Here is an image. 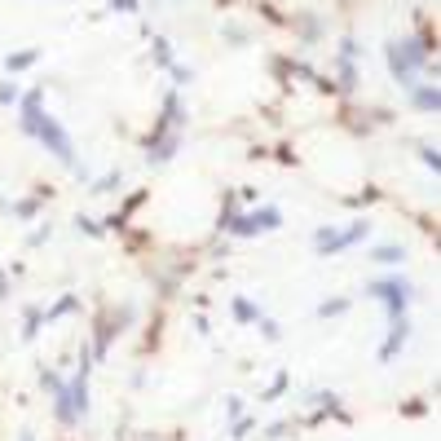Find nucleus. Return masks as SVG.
I'll return each mask as SVG.
<instances>
[{
	"label": "nucleus",
	"instance_id": "423d86ee",
	"mask_svg": "<svg viewBox=\"0 0 441 441\" xmlns=\"http://www.w3.org/2000/svg\"><path fill=\"white\" fill-rule=\"evenodd\" d=\"M282 225V212L278 208H247V212H238V217L230 221V230L225 234H234V238H260V234H273Z\"/></svg>",
	"mask_w": 441,
	"mask_h": 441
},
{
	"label": "nucleus",
	"instance_id": "9b49d317",
	"mask_svg": "<svg viewBox=\"0 0 441 441\" xmlns=\"http://www.w3.org/2000/svg\"><path fill=\"white\" fill-rule=\"evenodd\" d=\"M35 62H40V49H22V53H9L5 57V71H9V75H18V71H27Z\"/></svg>",
	"mask_w": 441,
	"mask_h": 441
},
{
	"label": "nucleus",
	"instance_id": "6e6552de",
	"mask_svg": "<svg viewBox=\"0 0 441 441\" xmlns=\"http://www.w3.org/2000/svg\"><path fill=\"white\" fill-rule=\"evenodd\" d=\"M411 102H415V111H424V115H437V106H441V93H437V80L433 84H411Z\"/></svg>",
	"mask_w": 441,
	"mask_h": 441
},
{
	"label": "nucleus",
	"instance_id": "39448f33",
	"mask_svg": "<svg viewBox=\"0 0 441 441\" xmlns=\"http://www.w3.org/2000/svg\"><path fill=\"white\" fill-rule=\"evenodd\" d=\"M181 141H186V133H181V128H172L168 119L159 115V124H154L150 137H146V163H150V168H163V163H172L177 150H181Z\"/></svg>",
	"mask_w": 441,
	"mask_h": 441
},
{
	"label": "nucleus",
	"instance_id": "6ab92c4d",
	"mask_svg": "<svg viewBox=\"0 0 441 441\" xmlns=\"http://www.w3.org/2000/svg\"><path fill=\"white\" fill-rule=\"evenodd\" d=\"M349 309V300H323L318 305V318H336V314H344Z\"/></svg>",
	"mask_w": 441,
	"mask_h": 441
},
{
	"label": "nucleus",
	"instance_id": "ddd939ff",
	"mask_svg": "<svg viewBox=\"0 0 441 441\" xmlns=\"http://www.w3.org/2000/svg\"><path fill=\"white\" fill-rule=\"evenodd\" d=\"M150 53H154V66H163V71L172 66V44L163 40V35H154V40H150Z\"/></svg>",
	"mask_w": 441,
	"mask_h": 441
},
{
	"label": "nucleus",
	"instance_id": "f257e3e1",
	"mask_svg": "<svg viewBox=\"0 0 441 441\" xmlns=\"http://www.w3.org/2000/svg\"><path fill=\"white\" fill-rule=\"evenodd\" d=\"M18 128H22L27 137L40 141V146L49 150L57 163H66L71 172L89 177V168L75 159V141H71V133H66L62 124H57L49 111H44V89H27V93L18 98Z\"/></svg>",
	"mask_w": 441,
	"mask_h": 441
},
{
	"label": "nucleus",
	"instance_id": "4be33fe9",
	"mask_svg": "<svg viewBox=\"0 0 441 441\" xmlns=\"http://www.w3.org/2000/svg\"><path fill=\"white\" fill-rule=\"evenodd\" d=\"M420 159L433 168V177H437V168H441V154H437V146H420Z\"/></svg>",
	"mask_w": 441,
	"mask_h": 441
},
{
	"label": "nucleus",
	"instance_id": "0eeeda50",
	"mask_svg": "<svg viewBox=\"0 0 441 441\" xmlns=\"http://www.w3.org/2000/svg\"><path fill=\"white\" fill-rule=\"evenodd\" d=\"M406 340H411V323H406V318H393V323H388V340L379 344V362H393Z\"/></svg>",
	"mask_w": 441,
	"mask_h": 441
},
{
	"label": "nucleus",
	"instance_id": "412c9836",
	"mask_svg": "<svg viewBox=\"0 0 441 441\" xmlns=\"http://www.w3.org/2000/svg\"><path fill=\"white\" fill-rule=\"evenodd\" d=\"M168 71H172V84H177V89H186L190 80H195V71H190V66H177V62H172Z\"/></svg>",
	"mask_w": 441,
	"mask_h": 441
},
{
	"label": "nucleus",
	"instance_id": "4468645a",
	"mask_svg": "<svg viewBox=\"0 0 441 441\" xmlns=\"http://www.w3.org/2000/svg\"><path fill=\"white\" fill-rule=\"evenodd\" d=\"M340 89H344V93L357 89V66H353V57H340Z\"/></svg>",
	"mask_w": 441,
	"mask_h": 441
},
{
	"label": "nucleus",
	"instance_id": "20e7f679",
	"mask_svg": "<svg viewBox=\"0 0 441 441\" xmlns=\"http://www.w3.org/2000/svg\"><path fill=\"white\" fill-rule=\"evenodd\" d=\"M366 234H371V221H353L349 230L323 225V230H314V252L318 256H340V252H349V247H357Z\"/></svg>",
	"mask_w": 441,
	"mask_h": 441
},
{
	"label": "nucleus",
	"instance_id": "5701e85b",
	"mask_svg": "<svg viewBox=\"0 0 441 441\" xmlns=\"http://www.w3.org/2000/svg\"><path fill=\"white\" fill-rule=\"evenodd\" d=\"M106 5H111V9H115V14H137V9H141V5H137V0H106Z\"/></svg>",
	"mask_w": 441,
	"mask_h": 441
},
{
	"label": "nucleus",
	"instance_id": "9d476101",
	"mask_svg": "<svg viewBox=\"0 0 441 441\" xmlns=\"http://www.w3.org/2000/svg\"><path fill=\"white\" fill-rule=\"evenodd\" d=\"M371 260H379V265H402V260H406V247L402 243H379L371 252Z\"/></svg>",
	"mask_w": 441,
	"mask_h": 441
},
{
	"label": "nucleus",
	"instance_id": "cd10ccee",
	"mask_svg": "<svg viewBox=\"0 0 441 441\" xmlns=\"http://www.w3.org/2000/svg\"><path fill=\"white\" fill-rule=\"evenodd\" d=\"M0 296H9V278H5V273H0Z\"/></svg>",
	"mask_w": 441,
	"mask_h": 441
},
{
	"label": "nucleus",
	"instance_id": "2eb2a0df",
	"mask_svg": "<svg viewBox=\"0 0 441 441\" xmlns=\"http://www.w3.org/2000/svg\"><path fill=\"white\" fill-rule=\"evenodd\" d=\"M9 212L22 217V221H35L40 217V204H35V199H18V204H9Z\"/></svg>",
	"mask_w": 441,
	"mask_h": 441
},
{
	"label": "nucleus",
	"instance_id": "dca6fc26",
	"mask_svg": "<svg viewBox=\"0 0 441 441\" xmlns=\"http://www.w3.org/2000/svg\"><path fill=\"white\" fill-rule=\"evenodd\" d=\"M93 190H98V195H111V190H124V172H119V168H115V172H106V177H102V181L93 186Z\"/></svg>",
	"mask_w": 441,
	"mask_h": 441
},
{
	"label": "nucleus",
	"instance_id": "393cba45",
	"mask_svg": "<svg viewBox=\"0 0 441 441\" xmlns=\"http://www.w3.org/2000/svg\"><path fill=\"white\" fill-rule=\"evenodd\" d=\"M260 331H265V340H278V323L273 318H260Z\"/></svg>",
	"mask_w": 441,
	"mask_h": 441
},
{
	"label": "nucleus",
	"instance_id": "a878e982",
	"mask_svg": "<svg viewBox=\"0 0 441 441\" xmlns=\"http://www.w3.org/2000/svg\"><path fill=\"white\" fill-rule=\"evenodd\" d=\"M340 57H357V40H340Z\"/></svg>",
	"mask_w": 441,
	"mask_h": 441
},
{
	"label": "nucleus",
	"instance_id": "aec40b11",
	"mask_svg": "<svg viewBox=\"0 0 441 441\" xmlns=\"http://www.w3.org/2000/svg\"><path fill=\"white\" fill-rule=\"evenodd\" d=\"M40 323H44V314H40V309H27V327H22V336H35V331H40Z\"/></svg>",
	"mask_w": 441,
	"mask_h": 441
},
{
	"label": "nucleus",
	"instance_id": "a211bd4d",
	"mask_svg": "<svg viewBox=\"0 0 441 441\" xmlns=\"http://www.w3.org/2000/svg\"><path fill=\"white\" fill-rule=\"evenodd\" d=\"M80 300H75V296H62V300H57L53 309H49V314H44V323H49V318H62V314H71V309H75Z\"/></svg>",
	"mask_w": 441,
	"mask_h": 441
},
{
	"label": "nucleus",
	"instance_id": "f3484780",
	"mask_svg": "<svg viewBox=\"0 0 441 441\" xmlns=\"http://www.w3.org/2000/svg\"><path fill=\"white\" fill-rule=\"evenodd\" d=\"M18 98H22V89L14 80H5V84H0V106H18Z\"/></svg>",
	"mask_w": 441,
	"mask_h": 441
},
{
	"label": "nucleus",
	"instance_id": "f8f14e48",
	"mask_svg": "<svg viewBox=\"0 0 441 441\" xmlns=\"http://www.w3.org/2000/svg\"><path fill=\"white\" fill-rule=\"evenodd\" d=\"M234 318H238V323H260V309L252 305V300H247V296H234Z\"/></svg>",
	"mask_w": 441,
	"mask_h": 441
},
{
	"label": "nucleus",
	"instance_id": "7ed1b4c3",
	"mask_svg": "<svg viewBox=\"0 0 441 441\" xmlns=\"http://www.w3.org/2000/svg\"><path fill=\"white\" fill-rule=\"evenodd\" d=\"M420 66H428V44L424 40H393L388 44V71H393V80H397L402 89L420 84V80H415Z\"/></svg>",
	"mask_w": 441,
	"mask_h": 441
},
{
	"label": "nucleus",
	"instance_id": "1a4fd4ad",
	"mask_svg": "<svg viewBox=\"0 0 441 441\" xmlns=\"http://www.w3.org/2000/svg\"><path fill=\"white\" fill-rule=\"evenodd\" d=\"M163 119L186 133V102H181V93H168V98H163Z\"/></svg>",
	"mask_w": 441,
	"mask_h": 441
},
{
	"label": "nucleus",
	"instance_id": "f03ea898",
	"mask_svg": "<svg viewBox=\"0 0 441 441\" xmlns=\"http://www.w3.org/2000/svg\"><path fill=\"white\" fill-rule=\"evenodd\" d=\"M366 296L384 305V314H388V323H393V318H406V309H411V300H415V282H411V278H397V273H388V278L366 282Z\"/></svg>",
	"mask_w": 441,
	"mask_h": 441
},
{
	"label": "nucleus",
	"instance_id": "b1692460",
	"mask_svg": "<svg viewBox=\"0 0 441 441\" xmlns=\"http://www.w3.org/2000/svg\"><path fill=\"white\" fill-rule=\"evenodd\" d=\"M75 225H80V230H84L89 238H102V230H98V225H93V217H75Z\"/></svg>",
	"mask_w": 441,
	"mask_h": 441
},
{
	"label": "nucleus",
	"instance_id": "bb28decb",
	"mask_svg": "<svg viewBox=\"0 0 441 441\" xmlns=\"http://www.w3.org/2000/svg\"><path fill=\"white\" fill-rule=\"evenodd\" d=\"M49 234H53V230H49V225H40V230H35V234H31V247H35V243H49Z\"/></svg>",
	"mask_w": 441,
	"mask_h": 441
}]
</instances>
